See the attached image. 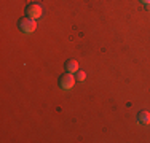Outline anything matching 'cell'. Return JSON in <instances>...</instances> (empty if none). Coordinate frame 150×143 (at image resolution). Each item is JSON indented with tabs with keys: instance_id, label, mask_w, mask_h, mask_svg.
Masks as SVG:
<instances>
[{
	"instance_id": "cell-1",
	"label": "cell",
	"mask_w": 150,
	"mask_h": 143,
	"mask_svg": "<svg viewBox=\"0 0 150 143\" xmlns=\"http://www.w3.org/2000/svg\"><path fill=\"white\" fill-rule=\"evenodd\" d=\"M19 29L24 34H32V32H35V29H37V22H35V19H32V18H23V19L19 21Z\"/></svg>"
},
{
	"instance_id": "cell-2",
	"label": "cell",
	"mask_w": 150,
	"mask_h": 143,
	"mask_svg": "<svg viewBox=\"0 0 150 143\" xmlns=\"http://www.w3.org/2000/svg\"><path fill=\"white\" fill-rule=\"evenodd\" d=\"M26 13H27V18L38 19V18H42V14H43V10H42V6L38 5V3H30V5H27Z\"/></svg>"
},
{
	"instance_id": "cell-3",
	"label": "cell",
	"mask_w": 150,
	"mask_h": 143,
	"mask_svg": "<svg viewBox=\"0 0 150 143\" xmlns=\"http://www.w3.org/2000/svg\"><path fill=\"white\" fill-rule=\"evenodd\" d=\"M75 84V76L74 73H67V75H62L59 80V86L61 89H64V91H69L70 88H74Z\"/></svg>"
},
{
	"instance_id": "cell-4",
	"label": "cell",
	"mask_w": 150,
	"mask_h": 143,
	"mask_svg": "<svg viewBox=\"0 0 150 143\" xmlns=\"http://www.w3.org/2000/svg\"><path fill=\"white\" fill-rule=\"evenodd\" d=\"M66 69H67L69 73H77V72H78V62H77V60H74V59H70L69 62H67Z\"/></svg>"
},
{
	"instance_id": "cell-5",
	"label": "cell",
	"mask_w": 150,
	"mask_h": 143,
	"mask_svg": "<svg viewBox=\"0 0 150 143\" xmlns=\"http://www.w3.org/2000/svg\"><path fill=\"white\" fill-rule=\"evenodd\" d=\"M139 123L141 124H150V113L149 111H141L139 113Z\"/></svg>"
},
{
	"instance_id": "cell-6",
	"label": "cell",
	"mask_w": 150,
	"mask_h": 143,
	"mask_svg": "<svg viewBox=\"0 0 150 143\" xmlns=\"http://www.w3.org/2000/svg\"><path fill=\"white\" fill-rule=\"evenodd\" d=\"M77 78H78V80H80V81H83L85 78H86V73H85V72H78Z\"/></svg>"
},
{
	"instance_id": "cell-7",
	"label": "cell",
	"mask_w": 150,
	"mask_h": 143,
	"mask_svg": "<svg viewBox=\"0 0 150 143\" xmlns=\"http://www.w3.org/2000/svg\"><path fill=\"white\" fill-rule=\"evenodd\" d=\"M142 3H144V5H150V0H141Z\"/></svg>"
}]
</instances>
